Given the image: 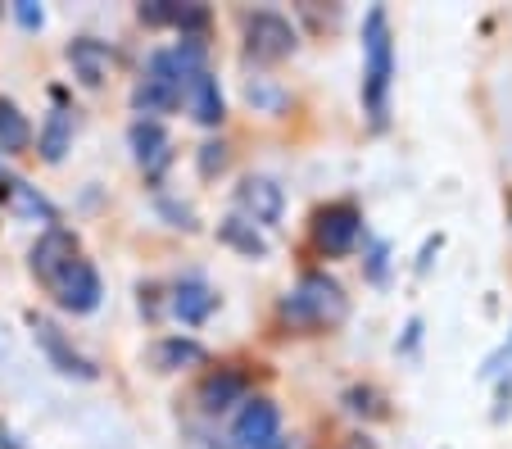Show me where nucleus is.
I'll return each mask as SVG.
<instances>
[{
    "label": "nucleus",
    "instance_id": "nucleus-1",
    "mask_svg": "<svg viewBox=\"0 0 512 449\" xmlns=\"http://www.w3.org/2000/svg\"><path fill=\"white\" fill-rule=\"evenodd\" d=\"M390 82H395V41H390L386 10H368L363 19V109L372 123L390 114Z\"/></svg>",
    "mask_w": 512,
    "mask_h": 449
},
{
    "label": "nucleus",
    "instance_id": "nucleus-2",
    "mask_svg": "<svg viewBox=\"0 0 512 449\" xmlns=\"http://www.w3.org/2000/svg\"><path fill=\"white\" fill-rule=\"evenodd\" d=\"M349 313V300H345V286L327 273H309L295 295L281 300V318L300 332H322V327H336L340 318Z\"/></svg>",
    "mask_w": 512,
    "mask_h": 449
},
{
    "label": "nucleus",
    "instance_id": "nucleus-3",
    "mask_svg": "<svg viewBox=\"0 0 512 449\" xmlns=\"http://www.w3.org/2000/svg\"><path fill=\"white\" fill-rule=\"evenodd\" d=\"M186 82H191V73L182 69V59H177L173 50H155L150 64H145V78L136 82V91H132L136 114L145 118V114H168V109H177L186 96Z\"/></svg>",
    "mask_w": 512,
    "mask_h": 449
},
{
    "label": "nucleus",
    "instance_id": "nucleus-4",
    "mask_svg": "<svg viewBox=\"0 0 512 449\" xmlns=\"http://www.w3.org/2000/svg\"><path fill=\"white\" fill-rule=\"evenodd\" d=\"M245 55L259 64H277V59L295 55V28L272 10L245 14Z\"/></svg>",
    "mask_w": 512,
    "mask_h": 449
},
{
    "label": "nucleus",
    "instance_id": "nucleus-5",
    "mask_svg": "<svg viewBox=\"0 0 512 449\" xmlns=\"http://www.w3.org/2000/svg\"><path fill=\"white\" fill-rule=\"evenodd\" d=\"M241 449H281V413L272 400H245L232 422Z\"/></svg>",
    "mask_w": 512,
    "mask_h": 449
},
{
    "label": "nucleus",
    "instance_id": "nucleus-6",
    "mask_svg": "<svg viewBox=\"0 0 512 449\" xmlns=\"http://www.w3.org/2000/svg\"><path fill=\"white\" fill-rule=\"evenodd\" d=\"M236 205H241L245 223H263V227H277L281 214H286V191H281L272 177L250 173L241 186H236Z\"/></svg>",
    "mask_w": 512,
    "mask_h": 449
},
{
    "label": "nucleus",
    "instance_id": "nucleus-7",
    "mask_svg": "<svg viewBox=\"0 0 512 449\" xmlns=\"http://www.w3.org/2000/svg\"><path fill=\"white\" fill-rule=\"evenodd\" d=\"M358 232H363V214L354 205H327L313 218V241H318L322 254H349Z\"/></svg>",
    "mask_w": 512,
    "mask_h": 449
},
{
    "label": "nucleus",
    "instance_id": "nucleus-8",
    "mask_svg": "<svg viewBox=\"0 0 512 449\" xmlns=\"http://www.w3.org/2000/svg\"><path fill=\"white\" fill-rule=\"evenodd\" d=\"M50 291L59 295V304H64L68 313H91L100 304V273H96V264H91V259H73V264L64 268V273H59V282L50 286Z\"/></svg>",
    "mask_w": 512,
    "mask_h": 449
},
{
    "label": "nucleus",
    "instance_id": "nucleus-9",
    "mask_svg": "<svg viewBox=\"0 0 512 449\" xmlns=\"http://www.w3.org/2000/svg\"><path fill=\"white\" fill-rule=\"evenodd\" d=\"M127 146H132L136 164H141L145 177H159L168 164H173V141L168 132L155 123V118H136L132 132H127Z\"/></svg>",
    "mask_w": 512,
    "mask_h": 449
},
{
    "label": "nucleus",
    "instance_id": "nucleus-10",
    "mask_svg": "<svg viewBox=\"0 0 512 449\" xmlns=\"http://www.w3.org/2000/svg\"><path fill=\"white\" fill-rule=\"evenodd\" d=\"M78 236L73 232H64V227H50L46 236H41L37 245H32V273L41 277L46 286H55L59 282V273H64L73 259H78Z\"/></svg>",
    "mask_w": 512,
    "mask_h": 449
},
{
    "label": "nucleus",
    "instance_id": "nucleus-11",
    "mask_svg": "<svg viewBox=\"0 0 512 449\" xmlns=\"http://www.w3.org/2000/svg\"><path fill=\"white\" fill-rule=\"evenodd\" d=\"M32 336H37V345L46 350V359L55 363L64 377H82V381H91L96 377V368H91V359H82L73 345H68V336L59 332L50 318H32Z\"/></svg>",
    "mask_w": 512,
    "mask_h": 449
},
{
    "label": "nucleus",
    "instance_id": "nucleus-12",
    "mask_svg": "<svg viewBox=\"0 0 512 449\" xmlns=\"http://www.w3.org/2000/svg\"><path fill=\"white\" fill-rule=\"evenodd\" d=\"M68 64H73V73H78L87 87H105L109 73H114V50L96 37H78L68 46Z\"/></svg>",
    "mask_w": 512,
    "mask_h": 449
},
{
    "label": "nucleus",
    "instance_id": "nucleus-13",
    "mask_svg": "<svg viewBox=\"0 0 512 449\" xmlns=\"http://www.w3.org/2000/svg\"><path fill=\"white\" fill-rule=\"evenodd\" d=\"M186 105H191V118L200 127H218L227 118V105H223V87H218V78H213L209 69L195 73L191 82H186Z\"/></svg>",
    "mask_w": 512,
    "mask_h": 449
},
{
    "label": "nucleus",
    "instance_id": "nucleus-14",
    "mask_svg": "<svg viewBox=\"0 0 512 449\" xmlns=\"http://www.w3.org/2000/svg\"><path fill=\"white\" fill-rule=\"evenodd\" d=\"M232 404H245V377L236 368H218L200 381V409L204 413H223Z\"/></svg>",
    "mask_w": 512,
    "mask_h": 449
},
{
    "label": "nucleus",
    "instance_id": "nucleus-15",
    "mask_svg": "<svg viewBox=\"0 0 512 449\" xmlns=\"http://www.w3.org/2000/svg\"><path fill=\"white\" fill-rule=\"evenodd\" d=\"M150 363H155L159 372L195 368V363H204V345L191 341V336H164V341H155V350H150Z\"/></svg>",
    "mask_w": 512,
    "mask_h": 449
},
{
    "label": "nucleus",
    "instance_id": "nucleus-16",
    "mask_svg": "<svg viewBox=\"0 0 512 449\" xmlns=\"http://www.w3.org/2000/svg\"><path fill=\"white\" fill-rule=\"evenodd\" d=\"M213 309H218V295H213L204 282H182L173 291V313L182 318V323H191V327L204 323Z\"/></svg>",
    "mask_w": 512,
    "mask_h": 449
},
{
    "label": "nucleus",
    "instance_id": "nucleus-17",
    "mask_svg": "<svg viewBox=\"0 0 512 449\" xmlns=\"http://www.w3.org/2000/svg\"><path fill=\"white\" fill-rule=\"evenodd\" d=\"M0 196L10 200L23 218H41V223H55V209H50L46 196H37V186L19 182V177H0Z\"/></svg>",
    "mask_w": 512,
    "mask_h": 449
},
{
    "label": "nucleus",
    "instance_id": "nucleus-18",
    "mask_svg": "<svg viewBox=\"0 0 512 449\" xmlns=\"http://www.w3.org/2000/svg\"><path fill=\"white\" fill-rule=\"evenodd\" d=\"M218 241L232 245V250H241L245 259H263V254H268V241H263V232L254 223H245V218H236V214L218 223Z\"/></svg>",
    "mask_w": 512,
    "mask_h": 449
},
{
    "label": "nucleus",
    "instance_id": "nucleus-19",
    "mask_svg": "<svg viewBox=\"0 0 512 449\" xmlns=\"http://www.w3.org/2000/svg\"><path fill=\"white\" fill-rule=\"evenodd\" d=\"M32 146V123L28 114H23L14 100H0V150H10V155H19V150Z\"/></svg>",
    "mask_w": 512,
    "mask_h": 449
},
{
    "label": "nucleus",
    "instance_id": "nucleus-20",
    "mask_svg": "<svg viewBox=\"0 0 512 449\" xmlns=\"http://www.w3.org/2000/svg\"><path fill=\"white\" fill-rule=\"evenodd\" d=\"M68 141H73V127H68V114L64 109H55V114L46 118V127H41V137H37V150L46 164H59L68 150Z\"/></svg>",
    "mask_w": 512,
    "mask_h": 449
},
{
    "label": "nucleus",
    "instance_id": "nucleus-21",
    "mask_svg": "<svg viewBox=\"0 0 512 449\" xmlns=\"http://www.w3.org/2000/svg\"><path fill=\"white\" fill-rule=\"evenodd\" d=\"M227 146L223 141H209V146H200V177H213V173H223L227 168Z\"/></svg>",
    "mask_w": 512,
    "mask_h": 449
},
{
    "label": "nucleus",
    "instance_id": "nucleus-22",
    "mask_svg": "<svg viewBox=\"0 0 512 449\" xmlns=\"http://www.w3.org/2000/svg\"><path fill=\"white\" fill-rule=\"evenodd\" d=\"M141 19L145 23H173L177 5H168V0H150V5H141Z\"/></svg>",
    "mask_w": 512,
    "mask_h": 449
},
{
    "label": "nucleus",
    "instance_id": "nucleus-23",
    "mask_svg": "<svg viewBox=\"0 0 512 449\" xmlns=\"http://www.w3.org/2000/svg\"><path fill=\"white\" fill-rule=\"evenodd\" d=\"M14 14H19L23 28H41V19H46V14H41L32 0H19V5H14Z\"/></svg>",
    "mask_w": 512,
    "mask_h": 449
}]
</instances>
